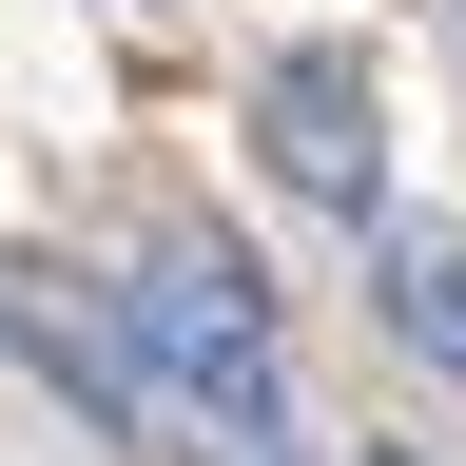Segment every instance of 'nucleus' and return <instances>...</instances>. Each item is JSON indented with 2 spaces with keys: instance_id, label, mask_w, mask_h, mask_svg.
I'll return each mask as SVG.
<instances>
[{
  "instance_id": "nucleus-2",
  "label": "nucleus",
  "mask_w": 466,
  "mask_h": 466,
  "mask_svg": "<svg viewBox=\"0 0 466 466\" xmlns=\"http://www.w3.org/2000/svg\"><path fill=\"white\" fill-rule=\"evenodd\" d=\"M0 350H20V370L78 408L97 447H156L175 408H156V350H137V311H116V291H78L58 253H0Z\"/></svg>"
},
{
  "instance_id": "nucleus-1",
  "label": "nucleus",
  "mask_w": 466,
  "mask_h": 466,
  "mask_svg": "<svg viewBox=\"0 0 466 466\" xmlns=\"http://www.w3.org/2000/svg\"><path fill=\"white\" fill-rule=\"evenodd\" d=\"M116 311H137V350H156V408H175V428H272V447H291L272 272L233 253L214 214H156V233H137V272H116ZM175 428H156V447H175Z\"/></svg>"
},
{
  "instance_id": "nucleus-6",
  "label": "nucleus",
  "mask_w": 466,
  "mask_h": 466,
  "mask_svg": "<svg viewBox=\"0 0 466 466\" xmlns=\"http://www.w3.org/2000/svg\"><path fill=\"white\" fill-rule=\"evenodd\" d=\"M447 39H466V0H447Z\"/></svg>"
},
{
  "instance_id": "nucleus-3",
  "label": "nucleus",
  "mask_w": 466,
  "mask_h": 466,
  "mask_svg": "<svg viewBox=\"0 0 466 466\" xmlns=\"http://www.w3.org/2000/svg\"><path fill=\"white\" fill-rule=\"evenodd\" d=\"M253 156H272V195H311V214H389V116H370V58H350V39L272 58V78H253Z\"/></svg>"
},
{
  "instance_id": "nucleus-4",
  "label": "nucleus",
  "mask_w": 466,
  "mask_h": 466,
  "mask_svg": "<svg viewBox=\"0 0 466 466\" xmlns=\"http://www.w3.org/2000/svg\"><path fill=\"white\" fill-rule=\"evenodd\" d=\"M370 311L408 370H466V214H370Z\"/></svg>"
},
{
  "instance_id": "nucleus-5",
  "label": "nucleus",
  "mask_w": 466,
  "mask_h": 466,
  "mask_svg": "<svg viewBox=\"0 0 466 466\" xmlns=\"http://www.w3.org/2000/svg\"><path fill=\"white\" fill-rule=\"evenodd\" d=\"M350 466H447V447H350Z\"/></svg>"
}]
</instances>
